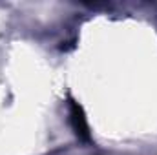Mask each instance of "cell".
I'll return each instance as SVG.
<instances>
[{
    "instance_id": "6da1fadb",
    "label": "cell",
    "mask_w": 157,
    "mask_h": 155,
    "mask_svg": "<svg viewBox=\"0 0 157 155\" xmlns=\"http://www.w3.org/2000/svg\"><path fill=\"white\" fill-rule=\"evenodd\" d=\"M70 119H71V124H73V130L77 133L78 139H84V141H90V131H88V124H86V119L82 113V108L78 106L75 100H71V110H70Z\"/></svg>"
}]
</instances>
